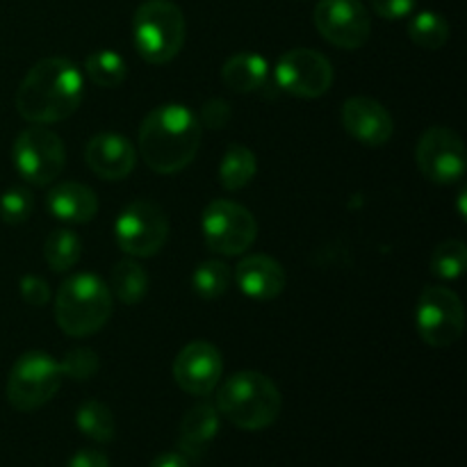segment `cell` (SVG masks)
<instances>
[{
  "mask_svg": "<svg viewBox=\"0 0 467 467\" xmlns=\"http://www.w3.org/2000/svg\"><path fill=\"white\" fill-rule=\"evenodd\" d=\"M85 100V78L67 57L39 59L16 89V112L26 121L50 126L78 112Z\"/></svg>",
  "mask_w": 467,
  "mask_h": 467,
  "instance_id": "6da1fadb",
  "label": "cell"
},
{
  "mask_svg": "<svg viewBox=\"0 0 467 467\" xmlns=\"http://www.w3.org/2000/svg\"><path fill=\"white\" fill-rule=\"evenodd\" d=\"M201 146V121L187 105L164 103L150 109L137 130V150L155 173H178L190 167Z\"/></svg>",
  "mask_w": 467,
  "mask_h": 467,
  "instance_id": "7a4b0ae2",
  "label": "cell"
},
{
  "mask_svg": "<svg viewBox=\"0 0 467 467\" xmlns=\"http://www.w3.org/2000/svg\"><path fill=\"white\" fill-rule=\"evenodd\" d=\"M214 406L233 427L242 431H263L281 415L283 397L272 379L244 369L222 383Z\"/></svg>",
  "mask_w": 467,
  "mask_h": 467,
  "instance_id": "3957f363",
  "label": "cell"
},
{
  "mask_svg": "<svg viewBox=\"0 0 467 467\" xmlns=\"http://www.w3.org/2000/svg\"><path fill=\"white\" fill-rule=\"evenodd\" d=\"M112 310V292L94 274H73L55 296V322L71 337L99 333L109 322Z\"/></svg>",
  "mask_w": 467,
  "mask_h": 467,
  "instance_id": "277c9868",
  "label": "cell"
},
{
  "mask_svg": "<svg viewBox=\"0 0 467 467\" xmlns=\"http://www.w3.org/2000/svg\"><path fill=\"white\" fill-rule=\"evenodd\" d=\"M187 26L182 9L171 0H146L132 16V41L149 64H169L185 44Z\"/></svg>",
  "mask_w": 467,
  "mask_h": 467,
  "instance_id": "5b68a950",
  "label": "cell"
},
{
  "mask_svg": "<svg viewBox=\"0 0 467 467\" xmlns=\"http://www.w3.org/2000/svg\"><path fill=\"white\" fill-rule=\"evenodd\" d=\"M62 369L53 356L44 351H27L18 356L7 377V401L21 413L41 409L62 388Z\"/></svg>",
  "mask_w": 467,
  "mask_h": 467,
  "instance_id": "8992f818",
  "label": "cell"
},
{
  "mask_svg": "<svg viewBox=\"0 0 467 467\" xmlns=\"http://www.w3.org/2000/svg\"><path fill=\"white\" fill-rule=\"evenodd\" d=\"M12 162L23 181L35 187H46L57 181L64 171L67 149L57 132L48 126L32 123L14 141Z\"/></svg>",
  "mask_w": 467,
  "mask_h": 467,
  "instance_id": "52a82bcc",
  "label": "cell"
},
{
  "mask_svg": "<svg viewBox=\"0 0 467 467\" xmlns=\"http://www.w3.org/2000/svg\"><path fill=\"white\" fill-rule=\"evenodd\" d=\"M117 244L132 258H150L160 254L169 237V217L150 199H135L121 210L114 223Z\"/></svg>",
  "mask_w": 467,
  "mask_h": 467,
  "instance_id": "ba28073f",
  "label": "cell"
},
{
  "mask_svg": "<svg viewBox=\"0 0 467 467\" xmlns=\"http://www.w3.org/2000/svg\"><path fill=\"white\" fill-rule=\"evenodd\" d=\"M415 327L429 347H451L465 328V308L461 296L445 285H427L415 306Z\"/></svg>",
  "mask_w": 467,
  "mask_h": 467,
  "instance_id": "9c48e42d",
  "label": "cell"
},
{
  "mask_svg": "<svg viewBox=\"0 0 467 467\" xmlns=\"http://www.w3.org/2000/svg\"><path fill=\"white\" fill-rule=\"evenodd\" d=\"M205 244L219 255H242L254 246L258 237V223L251 210L228 199L208 203L201 219Z\"/></svg>",
  "mask_w": 467,
  "mask_h": 467,
  "instance_id": "30bf717a",
  "label": "cell"
},
{
  "mask_svg": "<svg viewBox=\"0 0 467 467\" xmlns=\"http://www.w3.org/2000/svg\"><path fill=\"white\" fill-rule=\"evenodd\" d=\"M415 162L422 176L436 185L461 182L467 169L463 140L447 126L429 128L415 146Z\"/></svg>",
  "mask_w": 467,
  "mask_h": 467,
  "instance_id": "8fae6325",
  "label": "cell"
},
{
  "mask_svg": "<svg viewBox=\"0 0 467 467\" xmlns=\"http://www.w3.org/2000/svg\"><path fill=\"white\" fill-rule=\"evenodd\" d=\"M276 85L299 99H319L333 85V67L327 55L315 48H292L274 68Z\"/></svg>",
  "mask_w": 467,
  "mask_h": 467,
  "instance_id": "7c38bea8",
  "label": "cell"
},
{
  "mask_svg": "<svg viewBox=\"0 0 467 467\" xmlns=\"http://www.w3.org/2000/svg\"><path fill=\"white\" fill-rule=\"evenodd\" d=\"M315 27L328 44L356 50L368 44L372 16L363 0H319L315 7Z\"/></svg>",
  "mask_w": 467,
  "mask_h": 467,
  "instance_id": "4fadbf2b",
  "label": "cell"
},
{
  "mask_svg": "<svg viewBox=\"0 0 467 467\" xmlns=\"http://www.w3.org/2000/svg\"><path fill=\"white\" fill-rule=\"evenodd\" d=\"M171 372L176 386L187 395L208 397L222 381L223 358L213 342L194 340L178 351Z\"/></svg>",
  "mask_w": 467,
  "mask_h": 467,
  "instance_id": "5bb4252c",
  "label": "cell"
},
{
  "mask_svg": "<svg viewBox=\"0 0 467 467\" xmlns=\"http://www.w3.org/2000/svg\"><path fill=\"white\" fill-rule=\"evenodd\" d=\"M342 126L354 137L356 141L365 146H386L395 132V121L390 112L369 96H351L342 105Z\"/></svg>",
  "mask_w": 467,
  "mask_h": 467,
  "instance_id": "9a60e30c",
  "label": "cell"
},
{
  "mask_svg": "<svg viewBox=\"0 0 467 467\" xmlns=\"http://www.w3.org/2000/svg\"><path fill=\"white\" fill-rule=\"evenodd\" d=\"M85 162L103 181H123L137 164V146L117 132H99L87 141Z\"/></svg>",
  "mask_w": 467,
  "mask_h": 467,
  "instance_id": "2e32d148",
  "label": "cell"
},
{
  "mask_svg": "<svg viewBox=\"0 0 467 467\" xmlns=\"http://www.w3.org/2000/svg\"><path fill=\"white\" fill-rule=\"evenodd\" d=\"M233 278H235L242 295L255 301L276 299L285 290L287 283L283 265L265 254H251L242 258L233 272Z\"/></svg>",
  "mask_w": 467,
  "mask_h": 467,
  "instance_id": "e0dca14e",
  "label": "cell"
},
{
  "mask_svg": "<svg viewBox=\"0 0 467 467\" xmlns=\"http://www.w3.org/2000/svg\"><path fill=\"white\" fill-rule=\"evenodd\" d=\"M219 422H222V415H219L214 404L201 401V404L192 406V409L182 415L181 427H178V451H181L187 461L203 459L210 442L217 438Z\"/></svg>",
  "mask_w": 467,
  "mask_h": 467,
  "instance_id": "ac0fdd59",
  "label": "cell"
},
{
  "mask_svg": "<svg viewBox=\"0 0 467 467\" xmlns=\"http://www.w3.org/2000/svg\"><path fill=\"white\" fill-rule=\"evenodd\" d=\"M46 208L64 223H89L99 214V196L85 182L64 181L48 190Z\"/></svg>",
  "mask_w": 467,
  "mask_h": 467,
  "instance_id": "d6986e66",
  "label": "cell"
},
{
  "mask_svg": "<svg viewBox=\"0 0 467 467\" xmlns=\"http://www.w3.org/2000/svg\"><path fill=\"white\" fill-rule=\"evenodd\" d=\"M222 80L235 94L263 91L265 87H269V62L260 53L242 50L223 62Z\"/></svg>",
  "mask_w": 467,
  "mask_h": 467,
  "instance_id": "ffe728a7",
  "label": "cell"
},
{
  "mask_svg": "<svg viewBox=\"0 0 467 467\" xmlns=\"http://www.w3.org/2000/svg\"><path fill=\"white\" fill-rule=\"evenodd\" d=\"M258 173L255 153L244 144H231L219 164V185L226 192H240L249 185Z\"/></svg>",
  "mask_w": 467,
  "mask_h": 467,
  "instance_id": "44dd1931",
  "label": "cell"
},
{
  "mask_svg": "<svg viewBox=\"0 0 467 467\" xmlns=\"http://www.w3.org/2000/svg\"><path fill=\"white\" fill-rule=\"evenodd\" d=\"M109 285H112L114 296L126 306H137L149 292V274L144 272L135 260H121L112 267L109 274Z\"/></svg>",
  "mask_w": 467,
  "mask_h": 467,
  "instance_id": "7402d4cb",
  "label": "cell"
},
{
  "mask_svg": "<svg viewBox=\"0 0 467 467\" xmlns=\"http://www.w3.org/2000/svg\"><path fill=\"white\" fill-rule=\"evenodd\" d=\"M78 431L87 436L94 442H112L114 433H117V424H114V415L108 404L99 400H87L80 404L76 413Z\"/></svg>",
  "mask_w": 467,
  "mask_h": 467,
  "instance_id": "603a6c76",
  "label": "cell"
},
{
  "mask_svg": "<svg viewBox=\"0 0 467 467\" xmlns=\"http://www.w3.org/2000/svg\"><path fill=\"white\" fill-rule=\"evenodd\" d=\"M44 258L53 272L64 274L76 267L82 258V240L68 228H57L46 237Z\"/></svg>",
  "mask_w": 467,
  "mask_h": 467,
  "instance_id": "cb8c5ba5",
  "label": "cell"
},
{
  "mask_svg": "<svg viewBox=\"0 0 467 467\" xmlns=\"http://www.w3.org/2000/svg\"><path fill=\"white\" fill-rule=\"evenodd\" d=\"M409 36L422 50H441L450 41V23L438 12H418L409 21Z\"/></svg>",
  "mask_w": 467,
  "mask_h": 467,
  "instance_id": "d4e9b609",
  "label": "cell"
},
{
  "mask_svg": "<svg viewBox=\"0 0 467 467\" xmlns=\"http://www.w3.org/2000/svg\"><path fill=\"white\" fill-rule=\"evenodd\" d=\"M85 73L96 87H105V89H114V87L123 85L128 76L126 59L114 50H96L87 57Z\"/></svg>",
  "mask_w": 467,
  "mask_h": 467,
  "instance_id": "484cf974",
  "label": "cell"
},
{
  "mask_svg": "<svg viewBox=\"0 0 467 467\" xmlns=\"http://www.w3.org/2000/svg\"><path fill=\"white\" fill-rule=\"evenodd\" d=\"M233 272L222 260H205L192 274V287L201 299H219L228 292Z\"/></svg>",
  "mask_w": 467,
  "mask_h": 467,
  "instance_id": "4316f807",
  "label": "cell"
},
{
  "mask_svg": "<svg viewBox=\"0 0 467 467\" xmlns=\"http://www.w3.org/2000/svg\"><path fill=\"white\" fill-rule=\"evenodd\" d=\"M467 267V246L461 240H445L433 249L429 269L441 281H456Z\"/></svg>",
  "mask_w": 467,
  "mask_h": 467,
  "instance_id": "83f0119b",
  "label": "cell"
},
{
  "mask_svg": "<svg viewBox=\"0 0 467 467\" xmlns=\"http://www.w3.org/2000/svg\"><path fill=\"white\" fill-rule=\"evenodd\" d=\"M59 369H62L64 379H71L76 383L89 381L100 369V358L89 347H76L64 354V358L59 360Z\"/></svg>",
  "mask_w": 467,
  "mask_h": 467,
  "instance_id": "f1b7e54d",
  "label": "cell"
},
{
  "mask_svg": "<svg viewBox=\"0 0 467 467\" xmlns=\"http://www.w3.org/2000/svg\"><path fill=\"white\" fill-rule=\"evenodd\" d=\"M35 201L26 187H12L0 194V219L9 226H18L32 214Z\"/></svg>",
  "mask_w": 467,
  "mask_h": 467,
  "instance_id": "f546056e",
  "label": "cell"
},
{
  "mask_svg": "<svg viewBox=\"0 0 467 467\" xmlns=\"http://www.w3.org/2000/svg\"><path fill=\"white\" fill-rule=\"evenodd\" d=\"M231 114H233V109L226 100L213 99L203 105L199 121H201V126H208V128H213V130H222V128L228 123V119H231Z\"/></svg>",
  "mask_w": 467,
  "mask_h": 467,
  "instance_id": "4dcf8cb0",
  "label": "cell"
},
{
  "mask_svg": "<svg viewBox=\"0 0 467 467\" xmlns=\"http://www.w3.org/2000/svg\"><path fill=\"white\" fill-rule=\"evenodd\" d=\"M21 296L27 306H35V308H41L50 301V287L44 278L39 276H23L21 278Z\"/></svg>",
  "mask_w": 467,
  "mask_h": 467,
  "instance_id": "1f68e13d",
  "label": "cell"
},
{
  "mask_svg": "<svg viewBox=\"0 0 467 467\" xmlns=\"http://www.w3.org/2000/svg\"><path fill=\"white\" fill-rule=\"evenodd\" d=\"M372 9L386 21H400L406 18L409 14H413L418 0H369Z\"/></svg>",
  "mask_w": 467,
  "mask_h": 467,
  "instance_id": "d6a6232c",
  "label": "cell"
},
{
  "mask_svg": "<svg viewBox=\"0 0 467 467\" xmlns=\"http://www.w3.org/2000/svg\"><path fill=\"white\" fill-rule=\"evenodd\" d=\"M67 467H109L108 456L96 450H82L68 461Z\"/></svg>",
  "mask_w": 467,
  "mask_h": 467,
  "instance_id": "836d02e7",
  "label": "cell"
},
{
  "mask_svg": "<svg viewBox=\"0 0 467 467\" xmlns=\"http://www.w3.org/2000/svg\"><path fill=\"white\" fill-rule=\"evenodd\" d=\"M150 467H192V463L181 451H167V454H160Z\"/></svg>",
  "mask_w": 467,
  "mask_h": 467,
  "instance_id": "e575fe53",
  "label": "cell"
},
{
  "mask_svg": "<svg viewBox=\"0 0 467 467\" xmlns=\"http://www.w3.org/2000/svg\"><path fill=\"white\" fill-rule=\"evenodd\" d=\"M465 194H467V192L461 190V194H459V214H461V219H465Z\"/></svg>",
  "mask_w": 467,
  "mask_h": 467,
  "instance_id": "d590c367",
  "label": "cell"
}]
</instances>
